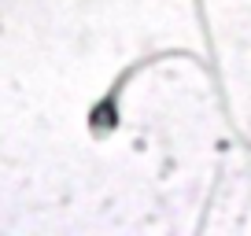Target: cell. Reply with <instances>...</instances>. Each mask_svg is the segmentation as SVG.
Segmentation results:
<instances>
[{"label": "cell", "instance_id": "6da1fadb", "mask_svg": "<svg viewBox=\"0 0 251 236\" xmlns=\"http://www.w3.org/2000/svg\"><path fill=\"white\" fill-rule=\"evenodd\" d=\"M122 85H126V74L89 107V133H93L96 141H107L118 129V122H122Z\"/></svg>", "mask_w": 251, "mask_h": 236}]
</instances>
